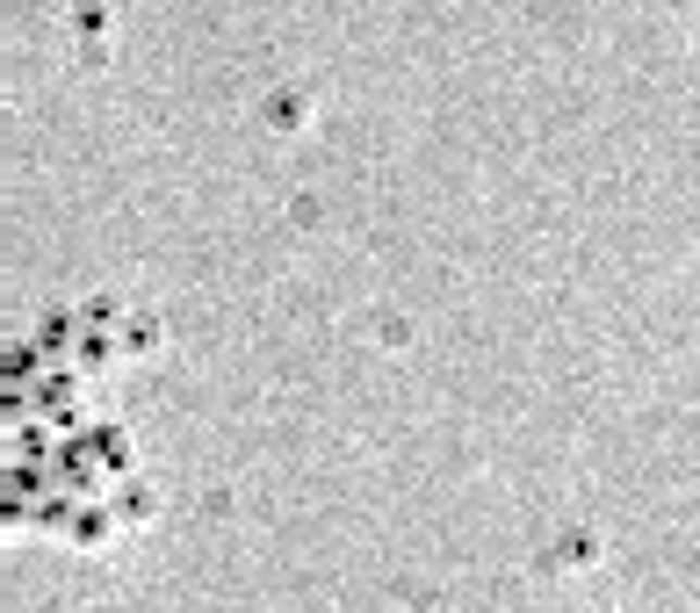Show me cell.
Here are the masks:
<instances>
[{
	"mask_svg": "<svg viewBox=\"0 0 700 613\" xmlns=\"http://www.w3.org/2000/svg\"><path fill=\"white\" fill-rule=\"evenodd\" d=\"M592 549H600V541H592V527H578V520H571V527H557V535H549V549H541V571H578Z\"/></svg>",
	"mask_w": 700,
	"mask_h": 613,
	"instance_id": "obj_1",
	"label": "cell"
},
{
	"mask_svg": "<svg viewBox=\"0 0 700 613\" xmlns=\"http://www.w3.org/2000/svg\"><path fill=\"white\" fill-rule=\"evenodd\" d=\"M261 123H267V130H282V138L303 130V123H311V95H303V87H275V95L261 101Z\"/></svg>",
	"mask_w": 700,
	"mask_h": 613,
	"instance_id": "obj_2",
	"label": "cell"
},
{
	"mask_svg": "<svg viewBox=\"0 0 700 613\" xmlns=\"http://www.w3.org/2000/svg\"><path fill=\"white\" fill-rule=\"evenodd\" d=\"M376 339H383V347H404V317L398 311H376Z\"/></svg>",
	"mask_w": 700,
	"mask_h": 613,
	"instance_id": "obj_3",
	"label": "cell"
},
{
	"mask_svg": "<svg viewBox=\"0 0 700 613\" xmlns=\"http://www.w3.org/2000/svg\"><path fill=\"white\" fill-rule=\"evenodd\" d=\"M600 613H614V606H600Z\"/></svg>",
	"mask_w": 700,
	"mask_h": 613,
	"instance_id": "obj_4",
	"label": "cell"
}]
</instances>
